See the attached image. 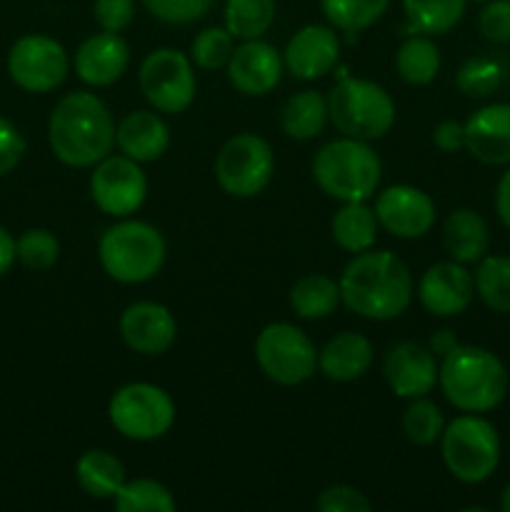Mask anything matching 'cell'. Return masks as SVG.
<instances>
[{
  "label": "cell",
  "mask_w": 510,
  "mask_h": 512,
  "mask_svg": "<svg viewBox=\"0 0 510 512\" xmlns=\"http://www.w3.org/2000/svg\"><path fill=\"white\" fill-rule=\"evenodd\" d=\"M340 298L355 315L368 320H393L408 310L413 278L398 255L388 250H365L340 275Z\"/></svg>",
  "instance_id": "cell-1"
},
{
  "label": "cell",
  "mask_w": 510,
  "mask_h": 512,
  "mask_svg": "<svg viewBox=\"0 0 510 512\" xmlns=\"http://www.w3.org/2000/svg\"><path fill=\"white\" fill-rule=\"evenodd\" d=\"M50 150L70 168H90L108 158L115 145V123L93 93H70L58 100L48 120Z\"/></svg>",
  "instance_id": "cell-2"
},
{
  "label": "cell",
  "mask_w": 510,
  "mask_h": 512,
  "mask_svg": "<svg viewBox=\"0 0 510 512\" xmlns=\"http://www.w3.org/2000/svg\"><path fill=\"white\" fill-rule=\"evenodd\" d=\"M438 383L445 398L463 413H488L508 393V370L498 355L475 345H458L440 365Z\"/></svg>",
  "instance_id": "cell-3"
},
{
  "label": "cell",
  "mask_w": 510,
  "mask_h": 512,
  "mask_svg": "<svg viewBox=\"0 0 510 512\" xmlns=\"http://www.w3.org/2000/svg\"><path fill=\"white\" fill-rule=\"evenodd\" d=\"M313 178L330 198L365 203L380 185V160L368 140L343 135L318 150L313 160Z\"/></svg>",
  "instance_id": "cell-4"
},
{
  "label": "cell",
  "mask_w": 510,
  "mask_h": 512,
  "mask_svg": "<svg viewBox=\"0 0 510 512\" xmlns=\"http://www.w3.org/2000/svg\"><path fill=\"white\" fill-rule=\"evenodd\" d=\"M100 263L118 283H145L165 263V240L158 228L140 220L113 225L100 238Z\"/></svg>",
  "instance_id": "cell-5"
},
{
  "label": "cell",
  "mask_w": 510,
  "mask_h": 512,
  "mask_svg": "<svg viewBox=\"0 0 510 512\" xmlns=\"http://www.w3.org/2000/svg\"><path fill=\"white\" fill-rule=\"evenodd\" d=\"M328 115L345 138L378 140L393 128L395 103L378 83L343 78L330 90Z\"/></svg>",
  "instance_id": "cell-6"
},
{
  "label": "cell",
  "mask_w": 510,
  "mask_h": 512,
  "mask_svg": "<svg viewBox=\"0 0 510 512\" xmlns=\"http://www.w3.org/2000/svg\"><path fill=\"white\" fill-rule=\"evenodd\" d=\"M445 468L460 483L478 485L495 473L500 463V438L493 425L478 415H460L443 430Z\"/></svg>",
  "instance_id": "cell-7"
},
{
  "label": "cell",
  "mask_w": 510,
  "mask_h": 512,
  "mask_svg": "<svg viewBox=\"0 0 510 512\" xmlns=\"http://www.w3.org/2000/svg\"><path fill=\"white\" fill-rule=\"evenodd\" d=\"M110 423L128 440H158L173 428L175 403L163 388L130 383L110 400Z\"/></svg>",
  "instance_id": "cell-8"
},
{
  "label": "cell",
  "mask_w": 510,
  "mask_h": 512,
  "mask_svg": "<svg viewBox=\"0 0 510 512\" xmlns=\"http://www.w3.org/2000/svg\"><path fill=\"white\" fill-rule=\"evenodd\" d=\"M255 360L270 380L280 385H300L318 368V353L308 335L290 323H273L255 340Z\"/></svg>",
  "instance_id": "cell-9"
},
{
  "label": "cell",
  "mask_w": 510,
  "mask_h": 512,
  "mask_svg": "<svg viewBox=\"0 0 510 512\" xmlns=\"http://www.w3.org/2000/svg\"><path fill=\"white\" fill-rule=\"evenodd\" d=\"M275 158L260 135L240 133L220 148L215 158V178L233 198H253L263 193L273 178Z\"/></svg>",
  "instance_id": "cell-10"
},
{
  "label": "cell",
  "mask_w": 510,
  "mask_h": 512,
  "mask_svg": "<svg viewBox=\"0 0 510 512\" xmlns=\"http://www.w3.org/2000/svg\"><path fill=\"white\" fill-rule=\"evenodd\" d=\"M140 90L160 113H180L195 98L190 60L173 48H158L140 65Z\"/></svg>",
  "instance_id": "cell-11"
},
{
  "label": "cell",
  "mask_w": 510,
  "mask_h": 512,
  "mask_svg": "<svg viewBox=\"0 0 510 512\" xmlns=\"http://www.w3.org/2000/svg\"><path fill=\"white\" fill-rule=\"evenodd\" d=\"M70 68L63 45L48 35H23L8 53V73L28 93H50L65 80Z\"/></svg>",
  "instance_id": "cell-12"
},
{
  "label": "cell",
  "mask_w": 510,
  "mask_h": 512,
  "mask_svg": "<svg viewBox=\"0 0 510 512\" xmlns=\"http://www.w3.org/2000/svg\"><path fill=\"white\" fill-rule=\"evenodd\" d=\"M90 195L105 215L125 218L145 203L148 180L138 160L128 155H108L90 175Z\"/></svg>",
  "instance_id": "cell-13"
},
{
  "label": "cell",
  "mask_w": 510,
  "mask_h": 512,
  "mask_svg": "<svg viewBox=\"0 0 510 512\" xmlns=\"http://www.w3.org/2000/svg\"><path fill=\"white\" fill-rule=\"evenodd\" d=\"M378 223L395 238H423L435 225V203L428 193L413 185H393L375 200Z\"/></svg>",
  "instance_id": "cell-14"
},
{
  "label": "cell",
  "mask_w": 510,
  "mask_h": 512,
  "mask_svg": "<svg viewBox=\"0 0 510 512\" xmlns=\"http://www.w3.org/2000/svg\"><path fill=\"white\" fill-rule=\"evenodd\" d=\"M283 58L278 50L265 40H243V45L233 50L228 65V80L243 95H268L283 75Z\"/></svg>",
  "instance_id": "cell-15"
},
{
  "label": "cell",
  "mask_w": 510,
  "mask_h": 512,
  "mask_svg": "<svg viewBox=\"0 0 510 512\" xmlns=\"http://www.w3.org/2000/svg\"><path fill=\"white\" fill-rule=\"evenodd\" d=\"M433 350L420 343H398L385 355L383 375L398 398H423L438 383Z\"/></svg>",
  "instance_id": "cell-16"
},
{
  "label": "cell",
  "mask_w": 510,
  "mask_h": 512,
  "mask_svg": "<svg viewBox=\"0 0 510 512\" xmlns=\"http://www.w3.org/2000/svg\"><path fill=\"white\" fill-rule=\"evenodd\" d=\"M418 295L423 308L438 318H453L470 305L475 295V280L460 263H435L420 278Z\"/></svg>",
  "instance_id": "cell-17"
},
{
  "label": "cell",
  "mask_w": 510,
  "mask_h": 512,
  "mask_svg": "<svg viewBox=\"0 0 510 512\" xmlns=\"http://www.w3.org/2000/svg\"><path fill=\"white\" fill-rule=\"evenodd\" d=\"M120 335L135 353L160 355L175 343L178 325L173 313L160 303H133L120 315Z\"/></svg>",
  "instance_id": "cell-18"
},
{
  "label": "cell",
  "mask_w": 510,
  "mask_h": 512,
  "mask_svg": "<svg viewBox=\"0 0 510 512\" xmlns=\"http://www.w3.org/2000/svg\"><path fill=\"white\" fill-rule=\"evenodd\" d=\"M340 55V40L333 28L328 25H305L303 30L290 38L285 48V68L293 73V78L315 80L335 68Z\"/></svg>",
  "instance_id": "cell-19"
},
{
  "label": "cell",
  "mask_w": 510,
  "mask_h": 512,
  "mask_svg": "<svg viewBox=\"0 0 510 512\" xmlns=\"http://www.w3.org/2000/svg\"><path fill=\"white\" fill-rule=\"evenodd\" d=\"M465 150L485 165L510 163V103L485 105L465 123Z\"/></svg>",
  "instance_id": "cell-20"
},
{
  "label": "cell",
  "mask_w": 510,
  "mask_h": 512,
  "mask_svg": "<svg viewBox=\"0 0 510 512\" xmlns=\"http://www.w3.org/2000/svg\"><path fill=\"white\" fill-rule=\"evenodd\" d=\"M130 60L128 43L118 33H98L85 40L75 53V73L88 85H113L125 73Z\"/></svg>",
  "instance_id": "cell-21"
},
{
  "label": "cell",
  "mask_w": 510,
  "mask_h": 512,
  "mask_svg": "<svg viewBox=\"0 0 510 512\" xmlns=\"http://www.w3.org/2000/svg\"><path fill=\"white\" fill-rule=\"evenodd\" d=\"M115 143L128 158L138 160V163H153L170 145L168 125L150 110H135V113L125 115L115 128Z\"/></svg>",
  "instance_id": "cell-22"
},
{
  "label": "cell",
  "mask_w": 510,
  "mask_h": 512,
  "mask_svg": "<svg viewBox=\"0 0 510 512\" xmlns=\"http://www.w3.org/2000/svg\"><path fill=\"white\" fill-rule=\"evenodd\" d=\"M373 365V345L360 333H340L318 353L320 373L335 383L363 378Z\"/></svg>",
  "instance_id": "cell-23"
},
{
  "label": "cell",
  "mask_w": 510,
  "mask_h": 512,
  "mask_svg": "<svg viewBox=\"0 0 510 512\" xmlns=\"http://www.w3.org/2000/svg\"><path fill=\"white\" fill-rule=\"evenodd\" d=\"M488 243L490 233L483 215L468 208H460L448 215L443 225V248L455 263H480L488 253Z\"/></svg>",
  "instance_id": "cell-24"
},
{
  "label": "cell",
  "mask_w": 510,
  "mask_h": 512,
  "mask_svg": "<svg viewBox=\"0 0 510 512\" xmlns=\"http://www.w3.org/2000/svg\"><path fill=\"white\" fill-rule=\"evenodd\" d=\"M75 475L78 483L90 498H115L118 490L125 483V468L115 455L105 453V450H88L80 455L78 465H75Z\"/></svg>",
  "instance_id": "cell-25"
},
{
  "label": "cell",
  "mask_w": 510,
  "mask_h": 512,
  "mask_svg": "<svg viewBox=\"0 0 510 512\" xmlns=\"http://www.w3.org/2000/svg\"><path fill=\"white\" fill-rule=\"evenodd\" d=\"M378 215L365 203H345L333 218V240L348 253H365L378 238Z\"/></svg>",
  "instance_id": "cell-26"
},
{
  "label": "cell",
  "mask_w": 510,
  "mask_h": 512,
  "mask_svg": "<svg viewBox=\"0 0 510 512\" xmlns=\"http://www.w3.org/2000/svg\"><path fill=\"white\" fill-rule=\"evenodd\" d=\"M328 98H323L315 90H303L288 98L283 115H280V125H283L285 135L293 140H310L320 135L328 120Z\"/></svg>",
  "instance_id": "cell-27"
},
{
  "label": "cell",
  "mask_w": 510,
  "mask_h": 512,
  "mask_svg": "<svg viewBox=\"0 0 510 512\" xmlns=\"http://www.w3.org/2000/svg\"><path fill=\"white\" fill-rule=\"evenodd\" d=\"M343 303L340 298V285L328 275H305L290 290V305L300 318L320 320L335 313V308Z\"/></svg>",
  "instance_id": "cell-28"
},
{
  "label": "cell",
  "mask_w": 510,
  "mask_h": 512,
  "mask_svg": "<svg viewBox=\"0 0 510 512\" xmlns=\"http://www.w3.org/2000/svg\"><path fill=\"white\" fill-rule=\"evenodd\" d=\"M395 68L398 75L410 85H428L440 70V50L430 38H413L405 40L395 55Z\"/></svg>",
  "instance_id": "cell-29"
},
{
  "label": "cell",
  "mask_w": 510,
  "mask_h": 512,
  "mask_svg": "<svg viewBox=\"0 0 510 512\" xmlns=\"http://www.w3.org/2000/svg\"><path fill=\"white\" fill-rule=\"evenodd\" d=\"M275 20V0H228L225 28L238 40H255L268 33Z\"/></svg>",
  "instance_id": "cell-30"
},
{
  "label": "cell",
  "mask_w": 510,
  "mask_h": 512,
  "mask_svg": "<svg viewBox=\"0 0 510 512\" xmlns=\"http://www.w3.org/2000/svg\"><path fill=\"white\" fill-rule=\"evenodd\" d=\"M468 0H403L410 25L418 33L440 35L460 23Z\"/></svg>",
  "instance_id": "cell-31"
},
{
  "label": "cell",
  "mask_w": 510,
  "mask_h": 512,
  "mask_svg": "<svg viewBox=\"0 0 510 512\" xmlns=\"http://www.w3.org/2000/svg\"><path fill=\"white\" fill-rule=\"evenodd\" d=\"M475 293L495 313H510V258L490 255L475 270Z\"/></svg>",
  "instance_id": "cell-32"
},
{
  "label": "cell",
  "mask_w": 510,
  "mask_h": 512,
  "mask_svg": "<svg viewBox=\"0 0 510 512\" xmlns=\"http://www.w3.org/2000/svg\"><path fill=\"white\" fill-rule=\"evenodd\" d=\"M115 510L120 512H173L175 498L163 483L150 478L125 480L115 495Z\"/></svg>",
  "instance_id": "cell-33"
},
{
  "label": "cell",
  "mask_w": 510,
  "mask_h": 512,
  "mask_svg": "<svg viewBox=\"0 0 510 512\" xmlns=\"http://www.w3.org/2000/svg\"><path fill=\"white\" fill-rule=\"evenodd\" d=\"M390 0H320L323 13L330 25L345 30V33H358L383 18Z\"/></svg>",
  "instance_id": "cell-34"
},
{
  "label": "cell",
  "mask_w": 510,
  "mask_h": 512,
  "mask_svg": "<svg viewBox=\"0 0 510 512\" xmlns=\"http://www.w3.org/2000/svg\"><path fill=\"white\" fill-rule=\"evenodd\" d=\"M403 430L410 443L433 445L435 440H440V435L445 430L443 413L425 395L423 398H413V403L408 405V410L403 415Z\"/></svg>",
  "instance_id": "cell-35"
},
{
  "label": "cell",
  "mask_w": 510,
  "mask_h": 512,
  "mask_svg": "<svg viewBox=\"0 0 510 512\" xmlns=\"http://www.w3.org/2000/svg\"><path fill=\"white\" fill-rule=\"evenodd\" d=\"M233 35L228 28H205L195 35L193 45H190V58L198 68L203 70H218L225 68L233 55Z\"/></svg>",
  "instance_id": "cell-36"
},
{
  "label": "cell",
  "mask_w": 510,
  "mask_h": 512,
  "mask_svg": "<svg viewBox=\"0 0 510 512\" xmlns=\"http://www.w3.org/2000/svg\"><path fill=\"white\" fill-rule=\"evenodd\" d=\"M15 255H18V260L25 268L48 270L53 268L55 260H58L60 243L50 230H25V233L15 240Z\"/></svg>",
  "instance_id": "cell-37"
},
{
  "label": "cell",
  "mask_w": 510,
  "mask_h": 512,
  "mask_svg": "<svg viewBox=\"0 0 510 512\" xmlns=\"http://www.w3.org/2000/svg\"><path fill=\"white\" fill-rule=\"evenodd\" d=\"M503 78V70L495 60L490 58H470L460 65L458 70V90L468 98H485V95L495 93Z\"/></svg>",
  "instance_id": "cell-38"
},
{
  "label": "cell",
  "mask_w": 510,
  "mask_h": 512,
  "mask_svg": "<svg viewBox=\"0 0 510 512\" xmlns=\"http://www.w3.org/2000/svg\"><path fill=\"white\" fill-rule=\"evenodd\" d=\"M145 8L170 25H188L203 18L213 0H143Z\"/></svg>",
  "instance_id": "cell-39"
},
{
  "label": "cell",
  "mask_w": 510,
  "mask_h": 512,
  "mask_svg": "<svg viewBox=\"0 0 510 512\" xmlns=\"http://www.w3.org/2000/svg\"><path fill=\"white\" fill-rule=\"evenodd\" d=\"M315 508L320 512H368L373 505L360 490L350 485H330L318 495Z\"/></svg>",
  "instance_id": "cell-40"
},
{
  "label": "cell",
  "mask_w": 510,
  "mask_h": 512,
  "mask_svg": "<svg viewBox=\"0 0 510 512\" xmlns=\"http://www.w3.org/2000/svg\"><path fill=\"white\" fill-rule=\"evenodd\" d=\"M478 28L490 43H510V0H488L480 10Z\"/></svg>",
  "instance_id": "cell-41"
},
{
  "label": "cell",
  "mask_w": 510,
  "mask_h": 512,
  "mask_svg": "<svg viewBox=\"0 0 510 512\" xmlns=\"http://www.w3.org/2000/svg\"><path fill=\"white\" fill-rule=\"evenodd\" d=\"M93 15L105 33H120L133 23V0H95Z\"/></svg>",
  "instance_id": "cell-42"
},
{
  "label": "cell",
  "mask_w": 510,
  "mask_h": 512,
  "mask_svg": "<svg viewBox=\"0 0 510 512\" xmlns=\"http://www.w3.org/2000/svg\"><path fill=\"white\" fill-rule=\"evenodd\" d=\"M25 155V138L10 120L0 115V175H8Z\"/></svg>",
  "instance_id": "cell-43"
},
{
  "label": "cell",
  "mask_w": 510,
  "mask_h": 512,
  "mask_svg": "<svg viewBox=\"0 0 510 512\" xmlns=\"http://www.w3.org/2000/svg\"><path fill=\"white\" fill-rule=\"evenodd\" d=\"M433 143L443 153H458L465 148V125L458 120H443V123L435 125Z\"/></svg>",
  "instance_id": "cell-44"
},
{
  "label": "cell",
  "mask_w": 510,
  "mask_h": 512,
  "mask_svg": "<svg viewBox=\"0 0 510 512\" xmlns=\"http://www.w3.org/2000/svg\"><path fill=\"white\" fill-rule=\"evenodd\" d=\"M495 210H498V218L510 228V170L500 178L498 190H495Z\"/></svg>",
  "instance_id": "cell-45"
},
{
  "label": "cell",
  "mask_w": 510,
  "mask_h": 512,
  "mask_svg": "<svg viewBox=\"0 0 510 512\" xmlns=\"http://www.w3.org/2000/svg\"><path fill=\"white\" fill-rule=\"evenodd\" d=\"M458 338H455L450 330H438V333L430 338V350H433L435 358H445L448 353H453L455 348H458Z\"/></svg>",
  "instance_id": "cell-46"
},
{
  "label": "cell",
  "mask_w": 510,
  "mask_h": 512,
  "mask_svg": "<svg viewBox=\"0 0 510 512\" xmlns=\"http://www.w3.org/2000/svg\"><path fill=\"white\" fill-rule=\"evenodd\" d=\"M15 240L8 230L0 225V275H5L10 270V265L15 263Z\"/></svg>",
  "instance_id": "cell-47"
},
{
  "label": "cell",
  "mask_w": 510,
  "mask_h": 512,
  "mask_svg": "<svg viewBox=\"0 0 510 512\" xmlns=\"http://www.w3.org/2000/svg\"><path fill=\"white\" fill-rule=\"evenodd\" d=\"M500 510L510 512V485L503 490V495H500Z\"/></svg>",
  "instance_id": "cell-48"
},
{
  "label": "cell",
  "mask_w": 510,
  "mask_h": 512,
  "mask_svg": "<svg viewBox=\"0 0 510 512\" xmlns=\"http://www.w3.org/2000/svg\"><path fill=\"white\" fill-rule=\"evenodd\" d=\"M473 3H488V0H473Z\"/></svg>",
  "instance_id": "cell-49"
}]
</instances>
